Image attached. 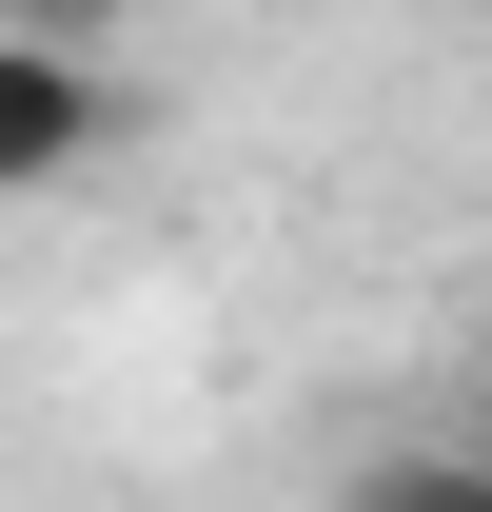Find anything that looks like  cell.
Here are the masks:
<instances>
[{"mask_svg": "<svg viewBox=\"0 0 492 512\" xmlns=\"http://www.w3.org/2000/svg\"><path fill=\"white\" fill-rule=\"evenodd\" d=\"M119 60H79V40H0V197H40V178H79V158H119Z\"/></svg>", "mask_w": 492, "mask_h": 512, "instance_id": "1", "label": "cell"}, {"mask_svg": "<svg viewBox=\"0 0 492 512\" xmlns=\"http://www.w3.org/2000/svg\"><path fill=\"white\" fill-rule=\"evenodd\" d=\"M355 512H492V453H374Z\"/></svg>", "mask_w": 492, "mask_h": 512, "instance_id": "2", "label": "cell"}, {"mask_svg": "<svg viewBox=\"0 0 492 512\" xmlns=\"http://www.w3.org/2000/svg\"><path fill=\"white\" fill-rule=\"evenodd\" d=\"M473 394H492V316H473Z\"/></svg>", "mask_w": 492, "mask_h": 512, "instance_id": "3", "label": "cell"}, {"mask_svg": "<svg viewBox=\"0 0 492 512\" xmlns=\"http://www.w3.org/2000/svg\"><path fill=\"white\" fill-rule=\"evenodd\" d=\"M453 20H492V0H453Z\"/></svg>", "mask_w": 492, "mask_h": 512, "instance_id": "4", "label": "cell"}]
</instances>
